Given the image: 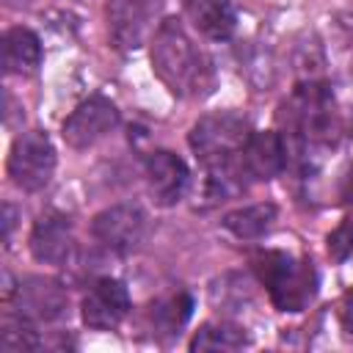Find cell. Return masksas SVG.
Here are the masks:
<instances>
[{
	"label": "cell",
	"instance_id": "19",
	"mask_svg": "<svg viewBox=\"0 0 353 353\" xmlns=\"http://www.w3.org/2000/svg\"><path fill=\"white\" fill-rule=\"evenodd\" d=\"M41 345L33 320L17 314H6L3 317V331H0V347L6 353H22V350H36Z\"/></svg>",
	"mask_w": 353,
	"mask_h": 353
},
{
	"label": "cell",
	"instance_id": "12",
	"mask_svg": "<svg viewBox=\"0 0 353 353\" xmlns=\"http://www.w3.org/2000/svg\"><path fill=\"white\" fill-rule=\"evenodd\" d=\"M17 312L33 323H52L66 312V290L44 276H30L17 287Z\"/></svg>",
	"mask_w": 353,
	"mask_h": 353
},
{
	"label": "cell",
	"instance_id": "16",
	"mask_svg": "<svg viewBox=\"0 0 353 353\" xmlns=\"http://www.w3.org/2000/svg\"><path fill=\"white\" fill-rule=\"evenodd\" d=\"M279 210L273 201H256L248 207H237L221 218V226L237 240H259L276 221Z\"/></svg>",
	"mask_w": 353,
	"mask_h": 353
},
{
	"label": "cell",
	"instance_id": "9",
	"mask_svg": "<svg viewBox=\"0 0 353 353\" xmlns=\"http://www.w3.org/2000/svg\"><path fill=\"white\" fill-rule=\"evenodd\" d=\"M143 174H146V185L157 207H174L176 201H182L188 182H190V171L185 160L168 149L149 152L143 160Z\"/></svg>",
	"mask_w": 353,
	"mask_h": 353
},
{
	"label": "cell",
	"instance_id": "5",
	"mask_svg": "<svg viewBox=\"0 0 353 353\" xmlns=\"http://www.w3.org/2000/svg\"><path fill=\"white\" fill-rule=\"evenodd\" d=\"M58 165L55 146L44 130L22 132L8 152V176L25 193H39L50 185Z\"/></svg>",
	"mask_w": 353,
	"mask_h": 353
},
{
	"label": "cell",
	"instance_id": "18",
	"mask_svg": "<svg viewBox=\"0 0 353 353\" xmlns=\"http://www.w3.org/2000/svg\"><path fill=\"white\" fill-rule=\"evenodd\" d=\"M248 345L245 328L234 323H204L190 339V350H240Z\"/></svg>",
	"mask_w": 353,
	"mask_h": 353
},
{
	"label": "cell",
	"instance_id": "4",
	"mask_svg": "<svg viewBox=\"0 0 353 353\" xmlns=\"http://www.w3.org/2000/svg\"><path fill=\"white\" fill-rule=\"evenodd\" d=\"M251 262L279 312H303L312 303L317 292V273L309 259L268 248L256 251Z\"/></svg>",
	"mask_w": 353,
	"mask_h": 353
},
{
	"label": "cell",
	"instance_id": "15",
	"mask_svg": "<svg viewBox=\"0 0 353 353\" xmlns=\"http://www.w3.org/2000/svg\"><path fill=\"white\" fill-rule=\"evenodd\" d=\"M41 66V39L30 28H8L3 33V69L6 74H33Z\"/></svg>",
	"mask_w": 353,
	"mask_h": 353
},
{
	"label": "cell",
	"instance_id": "1",
	"mask_svg": "<svg viewBox=\"0 0 353 353\" xmlns=\"http://www.w3.org/2000/svg\"><path fill=\"white\" fill-rule=\"evenodd\" d=\"M281 135L290 152V163L312 165L317 152L336 146L342 135V116L334 91L323 80H306L292 88V94L279 108Z\"/></svg>",
	"mask_w": 353,
	"mask_h": 353
},
{
	"label": "cell",
	"instance_id": "23",
	"mask_svg": "<svg viewBox=\"0 0 353 353\" xmlns=\"http://www.w3.org/2000/svg\"><path fill=\"white\" fill-rule=\"evenodd\" d=\"M339 196H342V201H345V204H350V207H353V165L347 168V176L342 179V193H339Z\"/></svg>",
	"mask_w": 353,
	"mask_h": 353
},
{
	"label": "cell",
	"instance_id": "13",
	"mask_svg": "<svg viewBox=\"0 0 353 353\" xmlns=\"http://www.w3.org/2000/svg\"><path fill=\"white\" fill-rule=\"evenodd\" d=\"M152 0H108V30L119 50H135L152 22Z\"/></svg>",
	"mask_w": 353,
	"mask_h": 353
},
{
	"label": "cell",
	"instance_id": "8",
	"mask_svg": "<svg viewBox=\"0 0 353 353\" xmlns=\"http://www.w3.org/2000/svg\"><path fill=\"white\" fill-rule=\"evenodd\" d=\"M132 309V301H130V292L124 287V281L119 279H97L91 284V290L85 292L83 303H80V314H83V323L94 331H110V328H119L124 323V317L130 314Z\"/></svg>",
	"mask_w": 353,
	"mask_h": 353
},
{
	"label": "cell",
	"instance_id": "22",
	"mask_svg": "<svg viewBox=\"0 0 353 353\" xmlns=\"http://www.w3.org/2000/svg\"><path fill=\"white\" fill-rule=\"evenodd\" d=\"M11 229H14V207L3 204V237H6V243L11 240Z\"/></svg>",
	"mask_w": 353,
	"mask_h": 353
},
{
	"label": "cell",
	"instance_id": "21",
	"mask_svg": "<svg viewBox=\"0 0 353 353\" xmlns=\"http://www.w3.org/2000/svg\"><path fill=\"white\" fill-rule=\"evenodd\" d=\"M339 320H342V328L347 331V336H353V290H350V292L345 295V301H342Z\"/></svg>",
	"mask_w": 353,
	"mask_h": 353
},
{
	"label": "cell",
	"instance_id": "7",
	"mask_svg": "<svg viewBox=\"0 0 353 353\" xmlns=\"http://www.w3.org/2000/svg\"><path fill=\"white\" fill-rule=\"evenodd\" d=\"M119 127V108L108 99V97H88L85 102H80L61 127L63 141L72 149H88L97 141H102L108 132H113Z\"/></svg>",
	"mask_w": 353,
	"mask_h": 353
},
{
	"label": "cell",
	"instance_id": "6",
	"mask_svg": "<svg viewBox=\"0 0 353 353\" xmlns=\"http://www.w3.org/2000/svg\"><path fill=\"white\" fill-rule=\"evenodd\" d=\"M91 234L102 248L130 254L146 234V212L138 204H113L94 215Z\"/></svg>",
	"mask_w": 353,
	"mask_h": 353
},
{
	"label": "cell",
	"instance_id": "20",
	"mask_svg": "<svg viewBox=\"0 0 353 353\" xmlns=\"http://www.w3.org/2000/svg\"><path fill=\"white\" fill-rule=\"evenodd\" d=\"M328 254L334 262H345L353 256V218H345L331 234H328Z\"/></svg>",
	"mask_w": 353,
	"mask_h": 353
},
{
	"label": "cell",
	"instance_id": "3",
	"mask_svg": "<svg viewBox=\"0 0 353 353\" xmlns=\"http://www.w3.org/2000/svg\"><path fill=\"white\" fill-rule=\"evenodd\" d=\"M152 69L165 88L185 99H201L215 85V72L188 28L168 17L152 36Z\"/></svg>",
	"mask_w": 353,
	"mask_h": 353
},
{
	"label": "cell",
	"instance_id": "14",
	"mask_svg": "<svg viewBox=\"0 0 353 353\" xmlns=\"http://www.w3.org/2000/svg\"><path fill=\"white\" fill-rule=\"evenodd\" d=\"M188 17L193 28L212 39V41H226L232 39L237 28V8L232 0H185Z\"/></svg>",
	"mask_w": 353,
	"mask_h": 353
},
{
	"label": "cell",
	"instance_id": "10",
	"mask_svg": "<svg viewBox=\"0 0 353 353\" xmlns=\"http://www.w3.org/2000/svg\"><path fill=\"white\" fill-rule=\"evenodd\" d=\"M240 165H243L245 179H254V182H268L279 176L290 165L284 135L279 130H265V132L251 130L243 146V154H240Z\"/></svg>",
	"mask_w": 353,
	"mask_h": 353
},
{
	"label": "cell",
	"instance_id": "2",
	"mask_svg": "<svg viewBox=\"0 0 353 353\" xmlns=\"http://www.w3.org/2000/svg\"><path fill=\"white\" fill-rule=\"evenodd\" d=\"M248 135H251L248 121L232 110L207 113L190 127L188 143L196 160L207 171L210 196L221 199L243 188L245 174L240 165V154H243Z\"/></svg>",
	"mask_w": 353,
	"mask_h": 353
},
{
	"label": "cell",
	"instance_id": "24",
	"mask_svg": "<svg viewBox=\"0 0 353 353\" xmlns=\"http://www.w3.org/2000/svg\"><path fill=\"white\" fill-rule=\"evenodd\" d=\"M33 0H6V6L8 8H25V6H30Z\"/></svg>",
	"mask_w": 353,
	"mask_h": 353
},
{
	"label": "cell",
	"instance_id": "17",
	"mask_svg": "<svg viewBox=\"0 0 353 353\" xmlns=\"http://www.w3.org/2000/svg\"><path fill=\"white\" fill-rule=\"evenodd\" d=\"M149 314H152L154 331H160V334H165V336L179 334V328H182V325L190 320V314H193V298H190V292L176 290V292L163 295L160 301H154Z\"/></svg>",
	"mask_w": 353,
	"mask_h": 353
},
{
	"label": "cell",
	"instance_id": "11",
	"mask_svg": "<svg viewBox=\"0 0 353 353\" xmlns=\"http://www.w3.org/2000/svg\"><path fill=\"white\" fill-rule=\"evenodd\" d=\"M30 254L44 265H66L74 251L72 221L61 212H44L30 232Z\"/></svg>",
	"mask_w": 353,
	"mask_h": 353
}]
</instances>
